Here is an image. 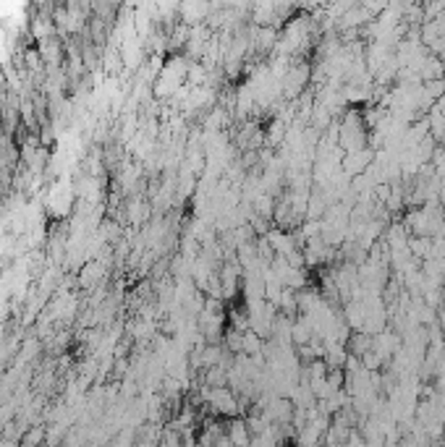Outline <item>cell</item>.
<instances>
[{
  "label": "cell",
  "instance_id": "cell-1",
  "mask_svg": "<svg viewBox=\"0 0 445 447\" xmlns=\"http://www.w3.org/2000/svg\"><path fill=\"white\" fill-rule=\"evenodd\" d=\"M231 439H234L236 447L246 445V429L241 426V423H234V429H231Z\"/></svg>",
  "mask_w": 445,
  "mask_h": 447
}]
</instances>
